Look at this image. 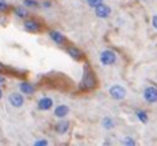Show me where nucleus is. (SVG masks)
<instances>
[{
	"label": "nucleus",
	"mask_w": 157,
	"mask_h": 146,
	"mask_svg": "<svg viewBox=\"0 0 157 146\" xmlns=\"http://www.w3.org/2000/svg\"><path fill=\"white\" fill-rule=\"evenodd\" d=\"M0 97H2V90H0Z\"/></svg>",
	"instance_id": "393cba45"
},
{
	"label": "nucleus",
	"mask_w": 157,
	"mask_h": 146,
	"mask_svg": "<svg viewBox=\"0 0 157 146\" xmlns=\"http://www.w3.org/2000/svg\"><path fill=\"white\" fill-rule=\"evenodd\" d=\"M2 82H3V79H2V77H0V84H2Z\"/></svg>",
	"instance_id": "b1692460"
},
{
	"label": "nucleus",
	"mask_w": 157,
	"mask_h": 146,
	"mask_svg": "<svg viewBox=\"0 0 157 146\" xmlns=\"http://www.w3.org/2000/svg\"><path fill=\"white\" fill-rule=\"evenodd\" d=\"M104 126H105L106 129H112V128H113V122H112V120L109 119V117L104 119Z\"/></svg>",
	"instance_id": "f3484780"
},
{
	"label": "nucleus",
	"mask_w": 157,
	"mask_h": 146,
	"mask_svg": "<svg viewBox=\"0 0 157 146\" xmlns=\"http://www.w3.org/2000/svg\"><path fill=\"white\" fill-rule=\"evenodd\" d=\"M51 106H52V100L50 97H43L37 102V108L40 110H44V111L45 110H50Z\"/></svg>",
	"instance_id": "6e6552de"
},
{
	"label": "nucleus",
	"mask_w": 157,
	"mask_h": 146,
	"mask_svg": "<svg viewBox=\"0 0 157 146\" xmlns=\"http://www.w3.org/2000/svg\"><path fill=\"white\" fill-rule=\"evenodd\" d=\"M87 3H89V5H90V6L96 8L97 5H100V4L102 3V0H87Z\"/></svg>",
	"instance_id": "6ab92c4d"
},
{
	"label": "nucleus",
	"mask_w": 157,
	"mask_h": 146,
	"mask_svg": "<svg viewBox=\"0 0 157 146\" xmlns=\"http://www.w3.org/2000/svg\"><path fill=\"white\" fill-rule=\"evenodd\" d=\"M15 13H16V15H17L19 18H25V16H28V11H26L24 8H16V9H15Z\"/></svg>",
	"instance_id": "4468645a"
},
{
	"label": "nucleus",
	"mask_w": 157,
	"mask_h": 146,
	"mask_svg": "<svg viewBox=\"0 0 157 146\" xmlns=\"http://www.w3.org/2000/svg\"><path fill=\"white\" fill-rule=\"evenodd\" d=\"M67 112H69V108L66 105H60L55 109V115L57 117H64V116H66Z\"/></svg>",
	"instance_id": "9b49d317"
},
{
	"label": "nucleus",
	"mask_w": 157,
	"mask_h": 146,
	"mask_svg": "<svg viewBox=\"0 0 157 146\" xmlns=\"http://www.w3.org/2000/svg\"><path fill=\"white\" fill-rule=\"evenodd\" d=\"M24 5L30 6V8H36L39 4H37V2H35V0H24Z\"/></svg>",
	"instance_id": "dca6fc26"
},
{
	"label": "nucleus",
	"mask_w": 157,
	"mask_h": 146,
	"mask_svg": "<svg viewBox=\"0 0 157 146\" xmlns=\"http://www.w3.org/2000/svg\"><path fill=\"white\" fill-rule=\"evenodd\" d=\"M20 90L24 94H29V95L34 94V88L30 84H28V82H23V84H20Z\"/></svg>",
	"instance_id": "f8f14e48"
},
{
	"label": "nucleus",
	"mask_w": 157,
	"mask_h": 146,
	"mask_svg": "<svg viewBox=\"0 0 157 146\" xmlns=\"http://www.w3.org/2000/svg\"><path fill=\"white\" fill-rule=\"evenodd\" d=\"M95 13H96V15L99 16V18L105 19V18H107V16L110 15L111 9H110V6H107V5H105V4L101 3L100 5H97V6L95 8Z\"/></svg>",
	"instance_id": "20e7f679"
},
{
	"label": "nucleus",
	"mask_w": 157,
	"mask_h": 146,
	"mask_svg": "<svg viewBox=\"0 0 157 146\" xmlns=\"http://www.w3.org/2000/svg\"><path fill=\"white\" fill-rule=\"evenodd\" d=\"M145 100L148 102H156L157 101V89L156 88H147L144 93Z\"/></svg>",
	"instance_id": "423d86ee"
},
{
	"label": "nucleus",
	"mask_w": 157,
	"mask_h": 146,
	"mask_svg": "<svg viewBox=\"0 0 157 146\" xmlns=\"http://www.w3.org/2000/svg\"><path fill=\"white\" fill-rule=\"evenodd\" d=\"M152 24H153V26L157 29V15L153 16V19H152Z\"/></svg>",
	"instance_id": "4be33fe9"
},
{
	"label": "nucleus",
	"mask_w": 157,
	"mask_h": 146,
	"mask_svg": "<svg viewBox=\"0 0 157 146\" xmlns=\"http://www.w3.org/2000/svg\"><path fill=\"white\" fill-rule=\"evenodd\" d=\"M35 145L36 146H45V145H48V141L46 140H40V141H36Z\"/></svg>",
	"instance_id": "aec40b11"
},
{
	"label": "nucleus",
	"mask_w": 157,
	"mask_h": 146,
	"mask_svg": "<svg viewBox=\"0 0 157 146\" xmlns=\"http://www.w3.org/2000/svg\"><path fill=\"white\" fill-rule=\"evenodd\" d=\"M9 102L14 108H20V106H23V104H24V96L21 94H16V93L11 94L9 96Z\"/></svg>",
	"instance_id": "39448f33"
},
{
	"label": "nucleus",
	"mask_w": 157,
	"mask_h": 146,
	"mask_svg": "<svg viewBox=\"0 0 157 146\" xmlns=\"http://www.w3.org/2000/svg\"><path fill=\"white\" fill-rule=\"evenodd\" d=\"M124 142H125L126 145H132V146L135 145V141H133L132 139H130V137H126V139L124 140Z\"/></svg>",
	"instance_id": "412c9836"
},
{
	"label": "nucleus",
	"mask_w": 157,
	"mask_h": 146,
	"mask_svg": "<svg viewBox=\"0 0 157 146\" xmlns=\"http://www.w3.org/2000/svg\"><path fill=\"white\" fill-rule=\"evenodd\" d=\"M67 54H69L72 59H75V60H80V59L84 56L82 51L78 50V49L75 48V46H69V48H67Z\"/></svg>",
	"instance_id": "9d476101"
},
{
	"label": "nucleus",
	"mask_w": 157,
	"mask_h": 146,
	"mask_svg": "<svg viewBox=\"0 0 157 146\" xmlns=\"http://www.w3.org/2000/svg\"><path fill=\"white\" fill-rule=\"evenodd\" d=\"M137 117H139L142 122H146L147 121V115H146V112H144V111H137Z\"/></svg>",
	"instance_id": "a211bd4d"
},
{
	"label": "nucleus",
	"mask_w": 157,
	"mask_h": 146,
	"mask_svg": "<svg viewBox=\"0 0 157 146\" xmlns=\"http://www.w3.org/2000/svg\"><path fill=\"white\" fill-rule=\"evenodd\" d=\"M3 70H4V66H3L2 62H0V71H3Z\"/></svg>",
	"instance_id": "5701e85b"
},
{
	"label": "nucleus",
	"mask_w": 157,
	"mask_h": 146,
	"mask_svg": "<svg viewBox=\"0 0 157 146\" xmlns=\"http://www.w3.org/2000/svg\"><path fill=\"white\" fill-rule=\"evenodd\" d=\"M110 95L116 100H122L126 95V91L121 85H113L110 88Z\"/></svg>",
	"instance_id": "7ed1b4c3"
},
{
	"label": "nucleus",
	"mask_w": 157,
	"mask_h": 146,
	"mask_svg": "<svg viewBox=\"0 0 157 146\" xmlns=\"http://www.w3.org/2000/svg\"><path fill=\"white\" fill-rule=\"evenodd\" d=\"M50 37L54 43H56L57 45H64L65 44V37L59 31H50Z\"/></svg>",
	"instance_id": "1a4fd4ad"
},
{
	"label": "nucleus",
	"mask_w": 157,
	"mask_h": 146,
	"mask_svg": "<svg viewBox=\"0 0 157 146\" xmlns=\"http://www.w3.org/2000/svg\"><path fill=\"white\" fill-rule=\"evenodd\" d=\"M6 10H9V4L5 0H0V13H4Z\"/></svg>",
	"instance_id": "2eb2a0df"
},
{
	"label": "nucleus",
	"mask_w": 157,
	"mask_h": 146,
	"mask_svg": "<svg viewBox=\"0 0 157 146\" xmlns=\"http://www.w3.org/2000/svg\"><path fill=\"white\" fill-rule=\"evenodd\" d=\"M67 129H69V124L67 122H60L57 125V128H56V130L60 132V134H64V132H66L67 131Z\"/></svg>",
	"instance_id": "ddd939ff"
},
{
	"label": "nucleus",
	"mask_w": 157,
	"mask_h": 146,
	"mask_svg": "<svg viewBox=\"0 0 157 146\" xmlns=\"http://www.w3.org/2000/svg\"><path fill=\"white\" fill-rule=\"evenodd\" d=\"M100 60L104 65H112L113 62L116 61V54L112 51V50H104L101 53V56H100Z\"/></svg>",
	"instance_id": "f03ea898"
},
{
	"label": "nucleus",
	"mask_w": 157,
	"mask_h": 146,
	"mask_svg": "<svg viewBox=\"0 0 157 146\" xmlns=\"http://www.w3.org/2000/svg\"><path fill=\"white\" fill-rule=\"evenodd\" d=\"M85 70H84V76H82V81H81V88L84 90H90L94 89L96 85V79L94 73L91 71V69L89 68V65H85Z\"/></svg>",
	"instance_id": "f257e3e1"
},
{
	"label": "nucleus",
	"mask_w": 157,
	"mask_h": 146,
	"mask_svg": "<svg viewBox=\"0 0 157 146\" xmlns=\"http://www.w3.org/2000/svg\"><path fill=\"white\" fill-rule=\"evenodd\" d=\"M24 26H25V30L29 31V33H36L40 30V24H39L36 20H33V19H29L24 23Z\"/></svg>",
	"instance_id": "0eeeda50"
}]
</instances>
